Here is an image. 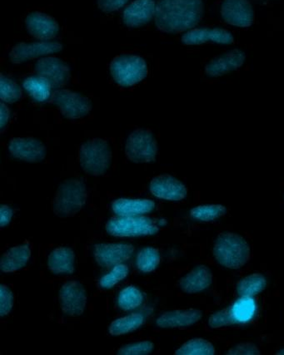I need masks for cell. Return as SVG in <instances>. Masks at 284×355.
Returning a JSON list of instances; mask_svg holds the SVG:
<instances>
[{
	"label": "cell",
	"mask_w": 284,
	"mask_h": 355,
	"mask_svg": "<svg viewBox=\"0 0 284 355\" xmlns=\"http://www.w3.org/2000/svg\"><path fill=\"white\" fill-rule=\"evenodd\" d=\"M14 307V295L6 285L0 286V316L4 317L10 314Z\"/></svg>",
	"instance_id": "8d00e7d4"
},
{
	"label": "cell",
	"mask_w": 284,
	"mask_h": 355,
	"mask_svg": "<svg viewBox=\"0 0 284 355\" xmlns=\"http://www.w3.org/2000/svg\"><path fill=\"white\" fill-rule=\"evenodd\" d=\"M220 14L228 24L239 28L251 26L254 21V11L249 0H224Z\"/></svg>",
	"instance_id": "8fae6325"
},
{
	"label": "cell",
	"mask_w": 284,
	"mask_h": 355,
	"mask_svg": "<svg viewBox=\"0 0 284 355\" xmlns=\"http://www.w3.org/2000/svg\"><path fill=\"white\" fill-rule=\"evenodd\" d=\"M27 31L32 37L40 41H50L60 33V25L53 17L35 11L25 19Z\"/></svg>",
	"instance_id": "5bb4252c"
},
{
	"label": "cell",
	"mask_w": 284,
	"mask_h": 355,
	"mask_svg": "<svg viewBox=\"0 0 284 355\" xmlns=\"http://www.w3.org/2000/svg\"><path fill=\"white\" fill-rule=\"evenodd\" d=\"M144 323V316L139 313L128 315L112 321L108 328L110 335L119 336L135 331Z\"/></svg>",
	"instance_id": "4316f807"
},
{
	"label": "cell",
	"mask_w": 284,
	"mask_h": 355,
	"mask_svg": "<svg viewBox=\"0 0 284 355\" xmlns=\"http://www.w3.org/2000/svg\"><path fill=\"white\" fill-rule=\"evenodd\" d=\"M50 271L56 275H71L75 267V254L69 248H58L50 253L48 258Z\"/></svg>",
	"instance_id": "603a6c76"
},
{
	"label": "cell",
	"mask_w": 284,
	"mask_h": 355,
	"mask_svg": "<svg viewBox=\"0 0 284 355\" xmlns=\"http://www.w3.org/2000/svg\"><path fill=\"white\" fill-rule=\"evenodd\" d=\"M202 311L196 309L165 312L156 320L158 327L174 329L189 327L202 319Z\"/></svg>",
	"instance_id": "ffe728a7"
},
{
	"label": "cell",
	"mask_w": 284,
	"mask_h": 355,
	"mask_svg": "<svg viewBox=\"0 0 284 355\" xmlns=\"http://www.w3.org/2000/svg\"><path fill=\"white\" fill-rule=\"evenodd\" d=\"M22 96V90L18 83L12 79L1 74L0 77V98L4 103H14L18 102Z\"/></svg>",
	"instance_id": "d6a6232c"
},
{
	"label": "cell",
	"mask_w": 284,
	"mask_h": 355,
	"mask_svg": "<svg viewBox=\"0 0 284 355\" xmlns=\"http://www.w3.org/2000/svg\"><path fill=\"white\" fill-rule=\"evenodd\" d=\"M156 208V203L148 199L121 198L112 203V210L118 216H137L148 214Z\"/></svg>",
	"instance_id": "7402d4cb"
},
{
	"label": "cell",
	"mask_w": 284,
	"mask_h": 355,
	"mask_svg": "<svg viewBox=\"0 0 284 355\" xmlns=\"http://www.w3.org/2000/svg\"><path fill=\"white\" fill-rule=\"evenodd\" d=\"M128 1L129 0H97L99 10L106 14L118 11L126 6Z\"/></svg>",
	"instance_id": "74e56055"
},
{
	"label": "cell",
	"mask_w": 284,
	"mask_h": 355,
	"mask_svg": "<svg viewBox=\"0 0 284 355\" xmlns=\"http://www.w3.org/2000/svg\"><path fill=\"white\" fill-rule=\"evenodd\" d=\"M203 12L202 0H158L154 19L160 32L179 33L197 26Z\"/></svg>",
	"instance_id": "6da1fadb"
},
{
	"label": "cell",
	"mask_w": 284,
	"mask_h": 355,
	"mask_svg": "<svg viewBox=\"0 0 284 355\" xmlns=\"http://www.w3.org/2000/svg\"><path fill=\"white\" fill-rule=\"evenodd\" d=\"M79 164L87 174L101 176L111 165L112 150L108 141L93 139L82 145L78 154Z\"/></svg>",
	"instance_id": "277c9868"
},
{
	"label": "cell",
	"mask_w": 284,
	"mask_h": 355,
	"mask_svg": "<svg viewBox=\"0 0 284 355\" xmlns=\"http://www.w3.org/2000/svg\"><path fill=\"white\" fill-rule=\"evenodd\" d=\"M11 155L20 161L40 162L46 157V148L42 141L33 137H15L8 144Z\"/></svg>",
	"instance_id": "4fadbf2b"
},
{
	"label": "cell",
	"mask_w": 284,
	"mask_h": 355,
	"mask_svg": "<svg viewBox=\"0 0 284 355\" xmlns=\"http://www.w3.org/2000/svg\"><path fill=\"white\" fill-rule=\"evenodd\" d=\"M177 355H214L215 346L210 341L203 339H194L186 342L176 350Z\"/></svg>",
	"instance_id": "1f68e13d"
},
{
	"label": "cell",
	"mask_w": 284,
	"mask_h": 355,
	"mask_svg": "<svg viewBox=\"0 0 284 355\" xmlns=\"http://www.w3.org/2000/svg\"><path fill=\"white\" fill-rule=\"evenodd\" d=\"M106 231L112 236L137 237L154 235L158 228L147 216H119L108 220Z\"/></svg>",
	"instance_id": "8992f818"
},
{
	"label": "cell",
	"mask_w": 284,
	"mask_h": 355,
	"mask_svg": "<svg viewBox=\"0 0 284 355\" xmlns=\"http://www.w3.org/2000/svg\"><path fill=\"white\" fill-rule=\"evenodd\" d=\"M51 101L61 114L68 119H82L89 114L93 108L90 98L69 89L54 91Z\"/></svg>",
	"instance_id": "ba28073f"
},
{
	"label": "cell",
	"mask_w": 284,
	"mask_h": 355,
	"mask_svg": "<svg viewBox=\"0 0 284 355\" xmlns=\"http://www.w3.org/2000/svg\"><path fill=\"white\" fill-rule=\"evenodd\" d=\"M135 248L132 245L114 243L99 244L94 248V258L100 266L108 267L122 264L133 256Z\"/></svg>",
	"instance_id": "2e32d148"
},
{
	"label": "cell",
	"mask_w": 284,
	"mask_h": 355,
	"mask_svg": "<svg viewBox=\"0 0 284 355\" xmlns=\"http://www.w3.org/2000/svg\"><path fill=\"white\" fill-rule=\"evenodd\" d=\"M212 275L208 266L200 265L194 267L181 278L179 286L187 294H197L212 285Z\"/></svg>",
	"instance_id": "44dd1931"
},
{
	"label": "cell",
	"mask_w": 284,
	"mask_h": 355,
	"mask_svg": "<svg viewBox=\"0 0 284 355\" xmlns=\"http://www.w3.org/2000/svg\"><path fill=\"white\" fill-rule=\"evenodd\" d=\"M62 313L68 316H79L85 311L87 295L85 287L78 282H66L60 291Z\"/></svg>",
	"instance_id": "7c38bea8"
},
{
	"label": "cell",
	"mask_w": 284,
	"mask_h": 355,
	"mask_svg": "<svg viewBox=\"0 0 284 355\" xmlns=\"http://www.w3.org/2000/svg\"><path fill=\"white\" fill-rule=\"evenodd\" d=\"M235 324V320H233L231 314V308L215 312L208 320V324L212 329L226 327Z\"/></svg>",
	"instance_id": "d590c367"
},
{
	"label": "cell",
	"mask_w": 284,
	"mask_h": 355,
	"mask_svg": "<svg viewBox=\"0 0 284 355\" xmlns=\"http://www.w3.org/2000/svg\"><path fill=\"white\" fill-rule=\"evenodd\" d=\"M144 302V295L135 286H128L121 291L118 297V306L121 310L129 311L140 307Z\"/></svg>",
	"instance_id": "4dcf8cb0"
},
{
	"label": "cell",
	"mask_w": 284,
	"mask_h": 355,
	"mask_svg": "<svg viewBox=\"0 0 284 355\" xmlns=\"http://www.w3.org/2000/svg\"><path fill=\"white\" fill-rule=\"evenodd\" d=\"M260 350L253 343H241L229 349L227 354H260Z\"/></svg>",
	"instance_id": "f35d334b"
},
{
	"label": "cell",
	"mask_w": 284,
	"mask_h": 355,
	"mask_svg": "<svg viewBox=\"0 0 284 355\" xmlns=\"http://www.w3.org/2000/svg\"><path fill=\"white\" fill-rule=\"evenodd\" d=\"M128 275V267L126 265L119 264L115 266L110 273L103 275L100 279L99 286L103 290H110L115 287L117 284L124 281Z\"/></svg>",
	"instance_id": "836d02e7"
},
{
	"label": "cell",
	"mask_w": 284,
	"mask_h": 355,
	"mask_svg": "<svg viewBox=\"0 0 284 355\" xmlns=\"http://www.w3.org/2000/svg\"><path fill=\"white\" fill-rule=\"evenodd\" d=\"M226 211V207L222 205H201L192 209L190 216L194 220L210 223L220 218Z\"/></svg>",
	"instance_id": "f546056e"
},
{
	"label": "cell",
	"mask_w": 284,
	"mask_h": 355,
	"mask_svg": "<svg viewBox=\"0 0 284 355\" xmlns=\"http://www.w3.org/2000/svg\"><path fill=\"white\" fill-rule=\"evenodd\" d=\"M212 254L219 265L232 270L244 266L251 257L248 242L237 234L223 232L215 242Z\"/></svg>",
	"instance_id": "7a4b0ae2"
},
{
	"label": "cell",
	"mask_w": 284,
	"mask_h": 355,
	"mask_svg": "<svg viewBox=\"0 0 284 355\" xmlns=\"http://www.w3.org/2000/svg\"><path fill=\"white\" fill-rule=\"evenodd\" d=\"M23 87L29 97L37 103H44L52 98L53 87L47 80L39 75L25 78Z\"/></svg>",
	"instance_id": "d4e9b609"
},
{
	"label": "cell",
	"mask_w": 284,
	"mask_h": 355,
	"mask_svg": "<svg viewBox=\"0 0 284 355\" xmlns=\"http://www.w3.org/2000/svg\"><path fill=\"white\" fill-rule=\"evenodd\" d=\"M12 216V209L6 205H3L1 209H0V225L2 228L7 227L10 223Z\"/></svg>",
	"instance_id": "ab89813d"
},
{
	"label": "cell",
	"mask_w": 284,
	"mask_h": 355,
	"mask_svg": "<svg viewBox=\"0 0 284 355\" xmlns=\"http://www.w3.org/2000/svg\"><path fill=\"white\" fill-rule=\"evenodd\" d=\"M62 45L56 41H40L33 43H19L12 47L8 57L14 64L51 55L60 52Z\"/></svg>",
	"instance_id": "9c48e42d"
},
{
	"label": "cell",
	"mask_w": 284,
	"mask_h": 355,
	"mask_svg": "<svg viewBox=\"0 0 284 355\" xmlns=\"http://www.w3.org/2000/svg\"><path fill=\"white\" fill-rule=\"evenodd\" d=\"M182 43L187 46L202 45L207 43L232 44L235 41L232 33L221 28H198L187 31L181 37Z\"/></svg>",
	"instance_id": "9a60e30c"
},
{
	"label": "cell",
	"mask_w": 284,
	"mask_h": 355,
	"mask_svg": "<svg viewBox=\"0 0 284 355\" xmlns=\"http://www.w3.org/2000/svg\"><path fill=\"white\" fill-rule=\"evenodd\" d=\"M277 354H284V349H282V350H279V352L278 353H276Z\"/></svg>",
	"instance_id": "b9f144b4"
},
{
	"label": "cell",
	"mask_w": 284,
	"mask_h": 355,
	"mask_svg": "<svg viewBox=\"0 0 284 355\" xmlns=\"http://www.w3.org/2000/svg\"><path fill=\"white\" fill-rule=\"evenodd\" d=\"M112 78L117 85L129 87L137 85L148 76L149 69L143 58L132 54L117 56L110 64Z\"/></svg>",
	"instance_id": "5b68a950"
},
{
	"label": "cell",
	"mask_w": 284,
	"mask_h": 355,
	"mask_svg": "<svg viewBox=\"0 0 284 355\" xmlns=\"http://www.w3.org/2000/svg\"><path fill=\"white\" fill-rule=\"evenodd\" d=\"M35 72L49 83L53 89H60L70 79V69L65 61L57 57L41 58L35 64Z\"/></svg>",
	"instance_id": "30bf717a"
},
{
	"label": "cell",
	"mask_w": 284,
	"mask_h": 355,
	"mask_svg": "<svg viewBox=\"0 0 284 355\" xmlns=\"http://www.w3.org/2000/svg\"><path fill=\"white\" fill-rule=\"evenodd\" d=\"M151 193L157 198L178 202L186 198L187 188L183 184L169 175L154 178L149 186Z\"/></svg>",
	"instance_id": "ac0fdd59"
},
{
	"label": "cell",
	"mask_w": 284,
	"mask_h": 355,
	"mask_svg": "<svg viewBox=\"0 0 284 355\" xmlns=\"http://www.w3.org/2000/svg\"><path fill=\"white\" fill-rule=\"evenodd\" d=\"M31 257V250L27 245H17L3 254L1 270L4 273L15 272L23 269Z\"/></svg>",
	"instance_id": "cb8c5ba5"
},
{
	"label": "cell",
	"mask_w": 284,
	"mask_h": 355,
	"mask_svg": "<svg viewBox=\"0 0 284 355\" xmlns=\"http://www.w3.org/2000/svg\"><path fill=\"white\" fill-rule=\"evenodd\" d=\"M10 116L11 112L10 108L3 103L0 104V129H1V131H3V129L7 127Z\"/></svg>",
	"instance_id": "60d3db41"
},
{
	"label": "cell",
	"mask_w": 284,
	"mask_h": 355,
	"mask_svg": "<svg viewBox=\"0 0 284 355\" xmlns=\"http://www.w3.org/2000/svg\"><path fill=\"white\" fill-rule=\"evenodd\" d=\"M267 281L264 275L258 273L248 275L237 285V292L240 296L253 297L265 290Z\"/></svg>",
	"instance_id": "83f0119b"
},
{
	"label": "cell",
	"mask_w": 284,
	"mask_h": 355,
	"mask_svg": "<svg viewBox=\"0 0 284 355\" xmlns=\"http://www.w3.org/2000/svg\"><path fill=\"white\" fill-rule=\"evenodd\" d=\"M258 310L256 300L249 296H241L231 308V314L236 323L247 324L252 321Z\"/></svg>",
	"instance_id": "484cf974"
},
{
	"label": "cell",
	"mask_w": 284,
	"mask_h": 355,
	"mask_svg": "<svg viewBox=\"0 0 284 355\" xmlns=\"http://www.w3.org/2000/svg\"><path fill=\"white\" fill-rule=\"evenodd\" d=\"M86 200V186L81 180H65L58 187L54 196L53 211L61 218L74 216L82 210Z\"/></svg>",
	"instance_id": "3957f363"
},
{
	"label": "cell",
	"mask_w": 284,
	"mask_h": 355,
	"mask_svg": "<svg viewBox=\"0 0 284 355\" xmlns=\"http://www.w3.org/2000/svg\"><path fill=\"white\" fill-rule=\"evenodd\" d=\"M158 144L151 131L137 129L131 133L125 144V154L135 164H147L156 161Z\"/></svg>",
	"instance_id": "52a82bcc"
},
{
	"label": "cell",
	"mask_w": 284,
	"mask_h": 355,
	"mask_svg": "<svg viewBox=\"0 0 284 355\" xmlns=\"http://www.w3.org/2000/svg\"><path fill=\"white\" fill-rule=\"evenodd\" d=\"M161 260L158 250L153 248L142 249L136 258V266L142 272H153L160 265Z\"/></svg>",
	"instance_id": "f1b7e54d"
},
{
	"label": "cell",
	"mask_w": 284,
	"mask_h": 355,
	"mask_svg": "<svg viewBox=\"0 0 284 355\" xmlns=\"http://www.w3.org/2000/svg\"><path fill=\"white\" fill-rule=\"evenodd\" d=\"M245 53L240 49H233L212 58L204 68V73L210 78H218L241 68L245 62Z\"/></svg>",
	"instance_id": "e0dca14e"
},
{
	"label": "cell",
	"mask_w": 284,
	"mask_h": 355,
	"mask_svg": "<svg viewBox=\"0 0 284 355\" xmlns=\"http://www.w3.org/2000/svg\"><path fill=\"white\" fill-rule=\"evenodd\" d=\"M156 6L154 0H135L124 11L125 26L140 28L147 24L156 15Z\"/></svg>",
	"instance_id": "d6986e66"
},
{
	"label": "cell",
	"mask_w": 284,
	"mask_h": 355,
	"mask_svg": "<svg viewBox=\"0 0 284 355\" xmlns=\"http://www.w3.org/2000/svg\"><path fill=\"white\" fill-rule=\"evenodd\" d=\"M154 345L150 341L137 342V343L124 345L117 354L121 355H146L153 352Z\"/></svg>",
	"instance_id": "e575fe53"
}]
</instances>
